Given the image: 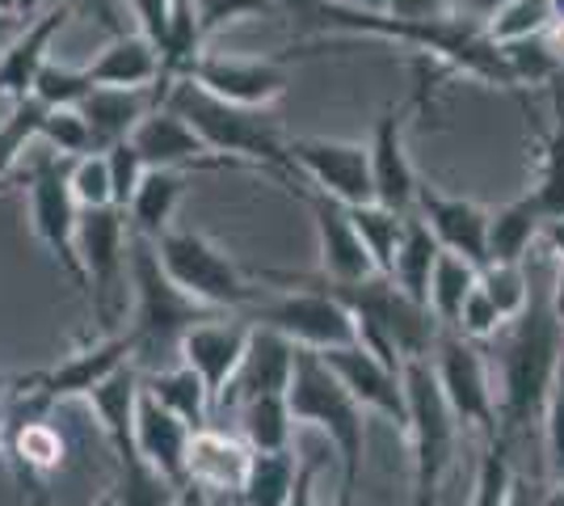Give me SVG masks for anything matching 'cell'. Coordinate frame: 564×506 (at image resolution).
I'll return each mask as SVG.
<instances>
[{
    "mask_svg": "<svg viewBox=\"0 0 564 506\" xmlns=\"http://www.w3.org/2000/svg\"><path fill=\"white\" fill-rule=\"evenodd\" d=\"M282 13L304 34H371L413 47L425 60L447 64L451 73H464L480 85H494L506 94H518V80L510 73L506 51L485 34V22H471L464 13L443 18H400V13H376V9H354V4H329V0H279Z\"/></svg>",
    "mask_w": 564,
    "mask_h": 506,
    "instance_id": "6da1fadb",
    "label": "cell"
},
{
    "mask_svg": "<svg viewBox=\"0 0 564 506\" xmlns=\"http://www.w3.org/2000/svg\"><path fill=\"white\" fill-rule=\"evenodd\" d=\"M501 334L506 342H501V380H497V422L501 434L514 443L518 431L543 418L547 388L564 359V325L552 313L547 288L531 291V304Z\"/></svg>",
    "mask_w": 564,
    "mask_h": 506,
    "instance_id": "7a4b0ae2",
    "label": "cell"
},
{
    "mask_svg": "<svg viewBox=\"0 0 564 506\" xmlns=\"http://www.w3.org/2000/svg\"><path fill=\"white\" fill-rule=\"evenodd\" d=\"M286 401L295 413V427H316L333 443L337 464H341V489L333 506H354L358 477H362V456H367V410L350 397V388L333 376L316 351L295 355V376L286 388Z\"/></svg>",
    "mask_w": 564,
    "mask_h": 506,
    "instance_id": "3957f363",
    "label": "cell"
},
{
    "mask_svg": "<svg viewBox=\"0 0 564 506\" xmlns=\"http://www.w3.org/2000/svg\"><path fill=\"white\" fill-rule=\"evenodd\" d=\"M165 106H173L203 136V144L212 148V152L236 157V161L261 169V173L295 177V165H291L282 131L253 106H232L224 97L198 89L194 80H177L165 94Z\"/></svg>",
    "mask_w": 564,
    "mask_h": 506,
    "instance_id": "277c9868",
    "label": "cell"
},
{
    "mask_svg": "<svg viewBox=\"0 0 564 506\" xmlns=\"http://www.w3.org/2000/svg\"><path fill=\"white\" fill-rule=\"evenodd\" d=\"M265 283H282L279 295H261L253 309H245L249 325L274 330L291 337L300 351H337V346H358V325L354 313L321 288L312 274H286V270H265Z\"/></svg>",
    "mask_w": 564,
    "mask_h": 506,
    "instance_id": "5b68a950",
    "label": "cell"
},
{
    "mask_svg": "<svg viewBox=\"0 0 564 506\" xmlns=\"http://www.w3.org/2000/svg\"><path fill=\"white\" fill-rule=\"evenodd\" d=\"M131 291H135V313L127 334L135 342V363L156 359L161 351H182L186 330L215 316V309L194 304L186 291L165 274L156 258V245L131 233Z\"/></svg>",
    "mask_w": 564,
    "mask_h": 506,
    "instance_id": "8992f818",
    "label": "cell"
},
{
    "mask_svg": "<svg viewBox=\"0 0 564 506\" xmlns=\"http://www.w3.org/2000/svg\"><path fill=\"white\" fill-rule=\"evenodd\" d=\"M80 270H85V304L97 321V337L122 334L127 325V291H131V224L118 207L80 212Z\"/></svg>",
    "mask_w": 564,
    "mask_h": 506,
    "instance_id": "52a82bcc",
    "label": "cell"
},
{
    "mask_svg": "<svg viewBox=\"0 0 564 506\" xmlns=\"http://www.w3.org/2000/svg\"><path fill=\"white\" fill-rule=\"evenodd\" d=\"M152 245H156V258H161L169 279L186 291L194 304H203V309H215V313H245V309H253L261 295H265V291L253 288V283L245 279V270H240L212 237H203V233H194V228L173 224V228L161 233Z\"/></svg>",
    "mask_w": 564,
    "mask_h": 506,
    "instance_id": "ba28073f",
    "label": "cell"
},
{
    "mask_svg": "<svg viewBox=\"0 0 564 506\" xmlns=\"http://www.w3.org/2000/svg\"><path fill=\"white\" fill-rule=\"evenodd\" d=\"M404 392H409V439H413V506H434L438 485L455 460L459 418L451 413L447 392L430 359H404Z\"/></svg>",
    "mask_w": 564,
    "mask_h": 506,
    "instance_id": "9c48e42d",
    "label": "cell"
},
{
    "mask_svg": "<svg viewBox=\"0 0 564 506\" xmlns=\"http://www.w3.org/2000/svg\"><path fill=\"white\" fill-rule=\"evenodd\" d=\"M425 94H430V68H417V89L413 97H404L400 106H383V115L371 127V177H376V203L392 207V212H413L417 203V169L409 161V119L425 106Z\"/></svg>",
    "mask_w": 564,
    "mask_h": 506,
    "instance_id": "30bf717a",
    "label": "cell"
},
{
    "mask_svg": "<svg viewBox=\"0 0 564 506\" xmlns=\"http://www.w3.org/2000/svg\"><path fill=\"white\" fill-rule=\"evenodd\" d=\"M68 165L72 161L51 152L47 161H39L30 169V224H34V237L47 245V254L59 262V270L85 295V270H80V249H76L80 207L72 198Z\"/></svg>",
    "mask_w": 564,
    "mask_h": 506,
    "instance_id": "8fae6325",
    "label": "cell"
},
{
    "mask_svg": "<svg viewBox=\"0 0 564 506\" xmlns=\"http://www.w3.org/2000/svg\"><path fill=\"white\" fill-rule=\"evenodd\" d=\"M430 363L438 372V385L447 392V406L459 418V427H476L485 439L501 434V422H497V388H494V376H489V363L480 355V342H468V337L455 334V330H443Z\"/></svg>",
    "mask_w": 564,
    "mask_h": 506,
    "instance_id": "7c38bea8",
    "label": "cell"
},
{
    "mask_svg": "<svg viewBox=\"0 0 564 506\" xmlns=\"http://www.w3.org/2000/svg\"><path fill=\"white\" fill-rule=\"evenodd\" d=\"M295 177L312 182V191L329 194L346 207L376 203V177H371V148L358 140H286Z\"/></svg>",
    "mask_w": 564,
    "mask_h": 506,
    "instance_id": "4fadbf2b",
    "label": "cell"
},
{
    "mask_svg": "<svg viewBox=\"0 0 564 506\" xmlns=\"http://www.w3.org/2000/svg\"><path fill=\"white\" fill-rule=\"evenodd\" d=\"M291 55H265V60H253V55H219V51H203L194 60L186 80H194L198 89L224 97L232 106H253V110H265L270 101H279L291 85Z\"/></svg>",
    "mask_w": 564,
    "mask_h": 506,
    "instance_id": "5bb4252c",
    "label": "cell"
},
{
    "mask_svg": "<svg viewBox=\"0 0 564 506\" xmlns=\"http://www.w3.org/2000/svg\"><path fill=\"white\" fill-rule=\"evenodd\" d=\"M325 367L341 385L350 388V397L362 410L388 418L392 427L409 431V392H404V367H392L367 346H337V351H316Z\"/></svg>",
    "mask_w": 564,
    "mask_h": 506,
    "instance_id": "9a60e30c",
    "label": "cell"
},
{
    "mask_svg": "<svg viewBox=\"0 0 564 506\" xmlns=\"http://www.w3.org/2000/svg\"><path fill=\"white\" fill-rule=\"evenodd\" d=\"M249 337H253V325L245 316H207L198 321L194 330H186L182 337V363L198 372V380L212 392L215 410L224 406L228 388H232L236 372L245 363V351H249Z\"/></svg>",
    "mask_w": 564,
    "mask_h": 506,
    "instance_id": "2e32d148",
    "label": "cell"
},
{
    "mask_svg": "<svg viewBox=\"0 0 564 506\" xmlns=\"http://www.w3.org/2000/svg\"><path fill=\"white\" fill-rule=\"evenodd\" d=\"M131 144L140 148V157L148 161V169H207V173H228V169H253L236 157H224V152H212L203 144V136L189 127L173 106H156L148 119L140 122V131L131 136Z\"/></svg>",
    "mask_w": 564,
    "mask_h": 506,
    "instance_id": "e0dca14e",
    "label": "cell"
},
{
    "mask_svg": "<svg viewBox=\"0 0 564 506\" xmlns=\"http://www.w3.org/2000/svg\"><path fill=\"white\" fill-rule=\"evenodd\" d=\"M127 363H135V342L122 330V334L97 337L85 351L59 359L55 367H39L34 372V392L55 410V406H64L72 397H89L101 380H110L118 367H127Z\"/></svg>",
    "mask_w": 564,
    "mask_h": 506,
    "instance_id": "ac0fdd59",
    "label": "cell"
},
{
    "mask_svg": "<svg viewBox=\"0 0 564 506\" xmlns=\"http://www.w3.org/2000/svg\"><path fill=\"white\" fill-rule=\"evenodd\" d=\"M304 203L312 207V224H316V249H321V279L329 283H358V279H371L379 274L367 245L354 228V216L346 203H337L321 191H304Z\"/></svg>",
    "mask_w": 564,
    "mask_h": 506,
    "instance_id": "d6986e66",
    "label": "cell"
},
{
    "mask_svg": "<svg viewBox=\"0 0 564 506\" xmlns=\"http://www.w3.org/2000/svg\"><path fill=\"white\" fill-rule=\"evenodd\" d=\"M413 212L430 224V233L447 254L468 258L471 266H489V219L494 212L471 203L464 194H443L434 186H417V203Z\"/></svg>",
    "mask_w": 564,
    "mask_h": 506,
    "instance_id": "ffe728a7",
    "label": "cell"
},
{
    "mask_svg": "<svg viewBox=\"0 0 564 506\" xmlns=\"http://www.w3.org/2000/svg\"><path fill=\"white\" fill-rule=\"evenodd\" d=\"M68 4H47L34 22H25L18 30V39L0 51V97L4 101H25L34 94V80L43 73V64L51 60V43L59 39V30L72 22Z\"/></svg>",
    "mask_w": 564,
    "mask_h": 506,
    "instance_id": "44dd1931",
    "label": "cell"
},
{
    "mask_svg": "<svg viewBox=\"0 0 564 506\" xmlns=\"http://www.w3.org/2000/svg\"><path fill=\"white\" fill-rule=\"evenodd\" d=\"M295 355H300V346H295L291 337L253 325L245 363H240V372H236L224 406H240V401L261 397V392H286V388H291V376H295Z\"/></svg>",
    "mask_w": 564,
    "mask_h": 506,
    "instance_id": "7402d4cb",
    "label": "cell"
},
{
    "mask_svg": "<svg viewBox=\"0 0 564 506\" xmlns=\"http://www.w3.org/2000/svg\"><path fill=\"white\" fill-rule=\"evenodd\" d=\"M189 431L177 413H169L156 397H148L140 388V410H135V448L140 456L165 473L173 485H186V464H189Z\"/></svg>",
    "mask_w": 564,
    "mask_h": 506,
    "instance_id": "603a6c76",
    "label": "cell"
},
{
    "mask_svg": "<svg viewBox=\"0 0 564 506\" xmlns=\"http://www.w3.org/2000/svg\"><path fill=\"white\" fill-rule=\"evenodd\" d=\"M94 89H156L161 80V51L148 34H127L118 30L97 60L85 64ZM161 94V89H156Z\"/></svg>",
    "mask_w": 564,
    "mask_h": 506,
    "instance_id": "cb8c5ba5",
    "label": "cell"
},
{
    "mask_svg": "<svg viewBox=\"0 0 564 506\" xmlns=\"http://www.w3.org/2000/svg\"><path fill=\"white\" fill-rule=\"evenodd\" d=\"M249 460H253V448L245 439L203 427L189 439L186 482H198L203 489L219 494V498H236L240 485H245V473H249Z\"/></svg>",
    "mask_w": 564,
    "mask_h": 506,
    "instance_id": "d4e9b609",
    "label": "cell"
},
{
    "mask_svg": "<svg viewBox=\"0 0 564 506\" xmlns=\"http://www.w3.org/2000/svg\"><path fill=\"white\" fill-rule=\"evenodd\" d=\"M165 97L156 89H94V94L80 101V115L94 131L97 152L122 144L140 131V122L161 106Z\"/></svg>",
    "mask_w": 564,
    "mask_h": 506,
    "instance_id": "484cf974",
    "label": "cell"
},
{
    "mask_svg": "<svg viewBox=\"0 0 564 506\" xmlns=\"http://www.w3.org/2000/svg\"><path fill=\"white\" fill-rule=\"evenodd\" d=\"M186 186H189V169H148V177L140 182V191H135L131 207H127L131 233L143 237V241H156L161 233H169Z\"/></svg>",
    "mask_w": 564,
    "mask_h": 506,
    "instance_id": "4316f807",
    "label": "cell"
},
{
    "mask_svg": "<svg viewBox=\"0 0 564 506\" xmlns=\"http://www.w3.org/2000/svg\"><path fill=\"white\" fill-rule=\"evenodd\" d=\"M110 452H115V464H118L115 489H110L115 506H177V489L182 485H173L165 473H156L140 456L135 434L110 439Z\"/></svg>",
    "mask_w": 564,
    "mask_h": 506,
    "instance_id": "83f0119b",
    "label": "cell"
},
{
    "mask_svg": "<svg viewBox=\"0 0 564 506\" xmlns=\"http://www.w3.org/2000/svg\"><path fill=\"white\" fill-rule=\"evenodd\" d=\"M140 388L148 397H156L169 413H177L189 431H203L212 427V392L198 380V372L177 363V367H165V372H152V376H140Z\"/></svg>",
    "mask_w": 564,
    "mask_h": 506,
    "instance_id": "f1b7e54d",
    "label": "cell"
},
{
    "mask_svg": "<svg viewBox=\"0 0 564 506\" xmlns=\"http://www.w3.org/2000/svg\"><path fill=\"white\" fill-rule=\"evenodd\" d=\"M438 254H443V245L430 233V224H425L417 212H409L404 237H400V249H397V262H392V274H388V279H392L409 300L430 304V279H434Z\"/></svg>",
    "mask_w": 564,
    "mask_h": 506,
    "instance_id": "f546056e",
    "label": "cell"
},
{
    "mask_svg": "<svg viewBox=\"0 0 564 506\" xmlns=\"http://www.w3.org/2000/svg\"><path fill=\"white\" fill-rule=\"evenodd\" d=\"M547 89H552V131L543 136L535 182L527 191L543 212V219L564 216V76H556Z\"/></svg>",
    "mask_w": 564,
    "mask_h": 506,
    "instance_id": "4dcf8cb0",
    "label": "cell"
},
{
    "mask_svg": "<svg viewBox=\"0 0 564 506\" xmlns=\"http://www.w3.org/2000/svg\"><path fill=\"white\" fill-rule=\"evenodd\" d=\"M543 212L531 194H518L514 203L497 207L489 219V262H527L540 245Z\"/></svg>",
    "mask_w": 564,
    "mask_h": 506,
    "instance_id": "1f68e13d",
    "label": "cell"
},
{
    "mask_svg": "<svg viewBox=\"0 0 564 506\" xmlns=\"http://www.w3.org/2000/svg\"><path fill=\"white\" fill-rule=\"evenodd\" d=\"M240 410V439L253 452H291L295 439V413L286 392H261L236 406Z\"/></svg>",
    "mask_w": 564,
    "mask_h": 506,
    "instance_id": "d6a6232c",
    "label": "cell"
},
{
    "mask_svg": "<svg viewBox=\"0 0 564 506\" xmlns=\"http://www.w3.org/2000/svg\"><path fill=\"white\" fill-rule=\"evenodd\" d=\"M300 477V456L295 452H253L245 485L236 494L240 506H286L291 489Z\"/></svg>",
    "mask_w": 564,
    "mask_h": 506,
    "instance_id": "836d02e7",
    "label": "cell"
},
{
    "mask_svg": "<svg viewBox=\"0 0 564 506\" xmlns=\"http://www.w3.org/2000/svg\"><path fill=\"white\" fill-rule=\"evenodd\" d=\"M480 283V266H471L468 258L459 254H438V266H434V279H430V309L443 321V330H455L459 321V309L471 291Z\"/></svg>",
    "mask_w": 564,
    "mask_h": 506,
    "instance_id": "e575fe53",
    "label": "cell"
},
{
    "mask_svg": "<svg viewBox=\"0 0 564 506\" xmlns=\"http://www.w3.org/2000/svg\"><path fill=\"white\" fill-rule=\"evenodd\" d=\"M354 228L367 245L371 262H376L379 274H392V262H397L400 237H404V212H392L383 203H362V207H350Z\"/></svg>",
    "mask_w": 564,
    "mask_h": 506,
    "instance_id": "d590c367",
    "label": "cell"
},
{
    "mask_svg": "<svg viewBox=\"0 0 564 506\" xmlns=\"http://www.w3.org/2000/svg\"><path fill=\"white\" fill-rule=\"evenodd\" d=\"M552 22H556V4L552 0H506L485 22V34L494 39L497 47H514V43H527V39L543 34Z\"/></svg>",
    "mask_w": 564,
    "mask_h": 506,
    "instance_id": "8d00e7d4",
    "label": "cell"
},
{
    "mask_svg": "<svg viewBox=\"0 0 564 506\" xmlns=\"http://www.w3.org/2000/svg\"><path fill=\"white\" fill-rule=\"evenodd\" d=\"M480 291L497 304V313L506 316V325L514 321L535 291V274L527 270V262H489L480 266Z\"/></svg>",
    "mask_w": 564,
    "mask_h": 506,
    "instance_id": "74e56055",
    "label": "cell"
},
{
    "mask_svg": "<svg viewBox=\"0 0 564 506\" xmlns=\"http://www.w3.org/2000/svg\"><path fill=\"white\" fill-rule=\"evenodd\" d=\"M514 498V464H510V439L494 434L485 439V460L476 473V489H471L468 506H510Z\"/></svg>",
    "mask_w": 564,
    "mask_h": 506,
    "instance_id": "f35d334b",
    "label": "cell"
},
{
    "mask_svg": "<svg viewBox=\"0 0 564 506\" xmlns=\"http://www.w3.org/2000/svg\"><path fill=\"white\" fill-rule=\"evenodd\" d=\"M39 140H43L55 157H64V161H80V157L97 152L94 131H89V122H85V115H80V106L47 110V119H43V127H39Z\"/></svg>",
    "mask_w": 564,
    "mask_h": 506,
    "instance_id": "ab89813d",
    "label": "cell"
},
{
    "mask_svg": "<svg viewBox=\"0 0 564 506\" xmlns=\"http://www.w3.org/2000/svg\"><path fill=\"white\" fill-rule=\"evenodd\" d=\"M47 119V106L39 97H25V101H13L9 119L0 122V177L18 165L25 148L39 140V127Z\"/></svg>",
    "mask_w": 564,
    "mask_h": 506,
    "instance_id": "60d3db41",
    "label": "cell"
},
{
    "mask_svg": "<svg viewBox=\"0 0 564 506\" xmlns=\"http://www.w3.org/2000/svg\"><path fill=\"white\" fill-rule=\"evenodd\" d=\"M94 94V80L85 73V64H59V60H47L43 73L34 80V94L47 110H64V106H80L85 97Z\"/></svg>",
    "mask_w": 564,
    "mask_h": 506,
    "instance_id": "b9f144b4",
    "label": "cell"
},
{
    "mask_svg": "<svg viewBox=\"0 0 564 506\" xmlns=\"http://www.w3.org/2000/svg\"><path fill=\"white\" fill-rule=\"evenodd\" d=\"M72 198L80 212H97V207H115V182H110V161L106 152H89L68 165Z\"/></svg>",
    "mask_w": 564,
    "mask_h": 506,
    "instance_id": "7bdbcfd3",
    "label": "cell"
},
{
    "mask_svg": "<svg viewBox=\"0 0 564 506\" xmlns=\"http://www.w3.org/2000/svg\"><path fill=\"white\" fill-rule=\"evenodd\" d=\"M194 4H198V25H203V39H215L219 30H228L232 22H245V18L282 13L279 0H194Z\"/></svg>",
    "mask_w": 564,
    "mask_h": 506,
    "instance_id": "ee69618b",
    "label": "cell"
},
{
    "mask_svg": "<svg viewBox=\"0 0 564 506\" xmlns=\"http://www.w3.org/2000/svg\"><path fill=\"white\" fill-rule=\"evenodd\" d=\"M543 439H547V469L552 485L564 494V359L556 367V380L547 388V406H543Z\"/></svg>",
    "mask_w": 564,
    "mask_h": 506,
    "instance_id": "f6af8a7d",
    "label": "cell"
},
{
    "mask_svg": "<svg viewBox=\"0 0 564 506\" xmlns=\"http://www.w3.org/2000/svg\"><path fill=\"white\" fill-rule=\"evenodd\" d=\"M106 161H110V182H115V207L127 212L135 191H140V182L148 177V161H143L140 148L131 144V140L106 148Z\"/></svg>",
    "mask_w": 564,
    "mask_h": 506,
    "instance_id": "bcb514c9",
    "label": "cell"
},
{
    "mask_svg": "<svg viewBox=\"0 0 564 506\" xmlns=\"http://www.w3.org/2000/svg\"><path fill=\"white\" fill-rule=\"evenodd\" d=\"M501 330H506V316L497 313V304L480 291V283H476V291H471L468 300H464V309H459L455 334H464L468 342H489V337H497Z\"/></svg>",
    "mask_w": 564,
    "mask_h": 506,
    "instance_id": "7dc6e473",
    "label": "cell"
},
{
    "mask_svg": "<svg viewBox=\"0 0 564 506\" xmlns=\"http://www.w3.org/2000/svg\"><path fill=\"white\" fill-rule=\"evenodd\" d=\"M127 4L140 18V34H148L156 43V51H161L169 34V18H173V0H127Z\"/></svg>",
    "mask_w": 564,
    "mask_h": 506,
    "instance_id": "c3c4849f",
    "label": "cell"
},
{
    "mask_svg": "<svg viewBox=\"0 0 564 506\" xmlns=\"http://www.w3.org/2000/svg\"><path fill=\"white\" fill-rule=\"evenodd\" d=\"M540 245L556 258V262H564V216H552V219H543V228H540Z\"/></svg>",
    "mask_w": 564,
    "mask_h": 506,
    "instance_id": "681fc988",
    "label": "cell"
},
{
    "mask_svg": "<svg viewBox=\"0 0 564 506\" xmlns=\"http://www.w3.org/2000/svg\"><path fill=\"white\" fill-rule=\"evenodd\" d=\"M177 506H228V498H219L212 489H203L198 482H186L177 489Z\"/></svg>",
    "mask_w": 564,
    "mask_h": 506,
    "instance_id": "f907efd6",
    "label": "cell"
},
{
    "mask_svg": "<svg viewBox=\"0 0 564 506\" xmlns=\"http://www.w3.org/2000/svg\"><path fill=\"white\" fill-rule=\"evenodd\" d=\"M501 4H506V0H455V13H464L471 22H489Z\"/></svg>",
    "mask_w": 564,
    "mask_h": 506,
    "instance_id": "816d5d0a",
    "label": "cell"
},
{
    "mask_svg": "<svg viewBox=\"0 0 564 506\" xmlns=\"http://www.w3.org/2000/svg\"><path fill=\"white\" fill-rule=\"evenodd\" d=\"M510 506H564V494L552 485L547 494H514V498H510Z\"/></svg>",
    "mask_w": 564,
    "mask_h": 506,
    "instance_id": "f5cc1de1",
    "label": "cell"
},
{
    "mask_svg": "<svg viewBox=\"0 0 564 506\" xmlns=\"http://www.w3.org/2000/svg\"><path fill=\"white\" fill-rule=\"evenodd\" d=\"M51 4H68L72 13H76V9H97V13H101V22H106L118 34V22L110 18V4H106V0H51Z\"/></svg>",
    "mask_w": 564,
    "mask_h": 506,
    "instance_id": "db71d44e",
    "label": "cell"
},
{
    "mask_svg": "<svg viewBox=\"0 0 564 506\" xmlns=\"http://www.w3.org/2000/svg\"><path fill=\"white\" fill-rule=\"evenodd\" d=\"M547 300H552V313L564 325V262H556V274H552V288H547Z\"/></svg>",
    "mask_w": 564,
    "mask_h": 506,
    "instance_id": "11a10c76",
    "label": "cell"
},
{
    "mask_svg": "<svg viewBox=\"0 0 564 506\" xmlns=\"http://www.w3.org/2000/svg\"><path fill=\"white\" fill-rule=\"evenodd\" d=\"M354 9H376V13H383V9H392L397 0H350Z\"/></svg>",
    "mask_w": 564,
    "mask_h": 506,
    "instance_id": "9f6ffc18",
    "label": "cell"
},
{
    "mask_svg": "<svg viewBox=\"0 0 564 506\" xmlns=\"http://www.w3.org/2000/svg\"><path fill=\"white\" fill-rule=\"evenodd\" d=\"M4 443H9V410H4V401H0V452H4Z\"/></svg>",
    "mask_w": 564,
    "mask_h": 506,
    "instance_id": "6f0895ef",
    "label": "cell"
},
{
    "mask_svg": "<svg viewBox=\"0 0 564 506\" xmlns=\"http://www.w3.org/2000/svg\"><path fill=\"white\" fill-rule=\"evenodd\" d=\"M13 388H18V376H4V372H0V401H9Z\"/></svg>",
    "mask_w": 564,
    "mask_h": 506,
    "instance_id": "680465c9",
    "label": "cell"
},
{
    "mask_svg": "<svg viewBox=\"0 0 564 506\" xmlns=\"http://www.w3.org/2000/svg\"><path fill=\"white\" fill-rule=\"evenodd\" d=\"M94 506H115V498H110V494H101V498H97Z\"/></svg>",
    "mask_w": 564,
    "mask_h": 506,
    "instance_id": "91938a15",
    "label": "cell"
},
{
    "mask_svg": "<svg viewBox=\"0 0 564 506\" xmlns=\"http://www.w3.org/2000/svg\"><path fill=\"white\" fill-rule=\"evenodd\" d=\"M329 4H350V0H329Z\"/></svg>",
    "mask_w": 564,
    "mask_h": 506,
    "instance_id": "94428289",
    "label": "cell"
},
{
    "mask_svg": "<svg viewBox=\"0 0 564 506\" xmlns=\"http://www.w3.org/2000/svg\"><path fill=\"white\" fill-rule=\"evenodd\" d=\"M228 506H240V503H236V498H228Z\"/></svg>",
    "mask_w": 564,
    "mask_h": 506,
    "instance_id": "6125c7cd",
    "label": "cell"
},
{
    "mask_svg": "<svg viewBox=\"0 0 564 506\" xmlns=\"http://www.w3.org/2000/svg\"><path fill=\"white\" fill-rule=\"evenodd\" d=\"M447 4H451V9H455V0H447Z\"/></svg>",
    "mask_w": 564,
    "mask_h": 506,
    "instance_id": "be15d7a7",
    "label": "cell"
}]
</instances>
